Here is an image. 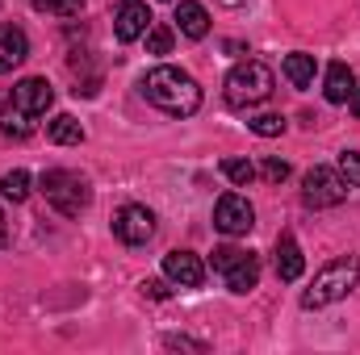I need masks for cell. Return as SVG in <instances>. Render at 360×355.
<instances>
[{
    "mask_svg": "<svg viewBox=\"0 0 360 355\" xmlns=\"http://www.w3.org/2000/svg\"><path fill=\"white\" fill-rule=\"evenodd\" d=\"M143 96L160 109V113H168V117H193L197 109H201V88H197V80L188 76V72H180V67H151L147 76H143Z\"/></svg>",
    "mask_w": 360,
    "mask_h": 355,
    "instance_id": "cell-1",
    "label": "cell"
},
{
    "mask_svg": "<svg viewBox=\"0 0 360 355\" xmlns=\"http://www.w3.org/2000/svg\"><path fill=\"white\" fill-rule=\"evenodd\" d=\"M356 280H360L356 255H340V260H331V264L314 276V284L302 293V309H327V305L344 301V297L356 288Z\"/></svg>",
    "mask_w": 360,
    "mask_h": 355,
    "instance_id": "cell-2",
    "label": "cell"
},
{
    "mask_svg": "<svg viewBox=\"0 0 360 355\" xmlns=\"http://www.w3.org/2000/svg\"><path fill=\"white\" fill-rule=\"evenodd\" d=\"M38 192L46 196V205L63 217H80L92 205V188L80 172H68V168H51L38 176Z\"/></svg>",
    "mask_w": 360,
    "mask_h": 355,
    "instance_id": "cell-3",
    "label": "cell"
},
{
    "mask_svg": "<svg viewBox=\"0 0 360 355\" xmlns=\"http://www.w3.org/2000/svg\"><path fill=\"white\" fill-rule=\"evenodd\" d=\"M272 88H276V80L260 59H243L226 72V105L231 109H256L272 96Z\"/></svg>",
    "mask_w": 360,
    "mask_h": 355,
    "instance_id": "cell-4",
    "label": "cell"
},
{
    "mask_svg": "<svg viewBox=\"0 0 360 355\" xmlns=\"http://www.w3.org/2000/svg\"><path fill=\"white\" fill-rule=\"evenodd\" d=\"M348 196V180L340 176V168H310L302 176V201L310 209H331V205H344Z\"/></svg>",
    "mask_w": 360,
    "mask_h": 355,
    "instance_id": "cell-5",
    "label": "cell"
},
{
    "mask_svg": "<svg viewBox=\"0 0 360 355\" xmlns=\"http://www.w3.org/2000/svg\"><path fill=\"white\" fill-rule=\"evenodd\" d=\"M113 234L126 243V247H147L155 239V213L147 205H122L113 213Z\"/></svg>",
    "mask_w": 360,
    "mask_h": 355,
    "instance_id": "cell-6",
    "label": "cell"
},
{
    "mask_svg": "<svg viewBox=\"0 0 360 355\" xmlns=\"http://www.w3.org/2000/svg\"><path fill=\"white\" fill-rule=\"evenodd\" d=\"M214 226H218L226 239L248 234V230L256 226V209H252V201H248V196H239V192L218 196V205H214Z\"/></svg>",
    "mask_w": 360,
    "mask_h": 355,
    "instance_id": "cell-7",
    "label": "cell"
},
{
    "mask_svg": "<svg viewBox=\"0 0 360 355\" xmlns=\"http://www.w3.org/2000/svg\"><path fill=\"white\" fill-rule=\"evenodd\" d=\"M147 29H151V8H147L143 0H126V4L117 8V17H113L117 42H139Z\"/></svg>",
    "mask_w": 360,
    "mask_h": 355,
    "instance_id": "cell-8",
    "label": "cell"
},
{
    "mask_svg": "<svg viewBox=\"0 0 360 355\" xmlns=\"http://www.w3.org/2000/svg\"><path fill=\"white\" fill-rule=\"evenodd\" d=\"M164 276L176 288H201L205 284V264L193 251H172V255H164Z\"/></svg>",
    "mask_w": 360,
    "mask_h": 355,
    "instance_id": "cell-9",
    "label": "cell"
},
{
    "mask_svg": "<svg viewBox=\"0 0 360 355\" xmlns=\"http://www.w3.org/2000/svg\"><path fill=\"white\" fill-rule=\"evenodd\" d=\"M13 100L25 109V113H34V117H42L51 105H55V88L42 80V76H25L17 88H13Z\"/></svg>",
    "mask_w": 360,
    "mask_h": 355,
    "instance_id": "cell-10",
    "label": "cell"
},
{
    "mask_svg": "<svg viewBox=\"0 0 360 355\" xmlns=\"http://www.w3.org/2000/svg\"><path fill=\"white\" fill-rule=\"evenodd\" d=\"M25 55H30V38H25V29H17V25H0V76L13 72V67H21Z\"/></svg>",
    "mask_w": 360,
    "mask_h": 355,
    "instance_id": "cell-11",
    "label": "cell"
},
{
    "mask_svg": "<svg viewBox=\"0 0 360 355\" xmlns=\"http://www.w3.org/2000/svg\"><path fill=\"white\" fill-rule=\"evenodd\" d=\"M302 272H306V255H302L297 239L293 234H281L276 239V276L285 284H293V280H302Z\"/></svg>",
    "mask_w": 360,
    "mask_h": 355,
    "instance_id": "cell-12",
    "label": "cell"
},
{
    "mask_svg": "<svg viewBox=\"0 0 360 355\" xmlns=\"http://www.w3.org/2000/svg\"><path fill=\"white\" fill-rule=\"evenodd\" d=\"M176 29L184 34V38H205L210 34V13L197 4V0H180L176 4Z\"/></svg>",
    "mask_w": 360,
    "mask_h": 355,
    "instance_id": "cell-13",
    "label": "cell"
},
{
    "mask_svg": "<svg viewBox=\"0 0 360 355\" xmlns=\"http://www.w3.org/2000/svg\"><path fill=\"white\" fill-rule=\"evenodd\" d=\"M222 276H226V288L243 297V293H252V288L260 284V260H256V255L248 251V255H243L239 264H235V267H226Z\"/></svg>",
    "mask_w": 360,
    "mask_h": 355,
    "instance_id": "cell-14",
    "label": "cell"
},
{
    "mask_svg": "<svg viewBox=\"0 0 360 355\" xmlns=\"http://www.w3.org/2000/svg\"><path fill=\"white\" fill-rule=\"evenodd\" d=\"M356 88V76H352V67L348 63H331L327 67V80H323V96L331 100V105H344L348 96Z\"/></svg>",
    "mask_w": 360,
    "mask_h": 355,
    "instance_id": "cell-15",
    "label": "cell"
},
{
    "mask_svg": "<svg viewBox=\"0 0 360 355\" xmlns=\"http://www.w3.org/2000/svg\"><path fill=\"white\" fill-rule=\"evenodd\" d=\"M46 138H51L55 147H80V142H84V126H80L72 113H59V117L46 121Z\"/></svg>",
    "mask_w": 360,
    "mask_h": 355,
    "instance_id": "cell-16",
    "label": "cell"
},
{
    "mask_svg": "<svg viewBox=\"0 0 360 355\" xmlns=\"http://www.w3.org/2000/svg\"><path fill=\"white\" fill-rule=\"evenodd\" d=\"M0 134H8V138H30V134H34V113H25L17 100L0 105Z\"/></svg>",
    "mask_w": 360,
    "mask_h": 355,
    "instance_id": "cell-17",
    "label": "cell"
},
{
    "mask_svg": "<svg viewBox=\"0 0 360 355\" xmlns=\"http://www.w3.org/2000/svg\"><path fill=\"white\" fill-rule=\"evenodd\" d=\"M314 72H319L314 55H302V51L285 55V80H289L293 88H310V84H314Z\"/></svg>",
    "mask_w": 360,
    "mask_h": 355,
    "instance_id": "cell-18",
    "label": "cell"
},
{
    "mask_svg": "<svg viewBox=\"0 0 360 355\" xmlns=\"http://www.w3.org/2000/svg\"><path fill=\"white\" fill-rule=\"evenodd\" d=\"M0 196L13 201V205H21V201L30 196V172H21V168L4 172V176H0Z\"/></svg>",
    "mask_w": 360,
    "mask_h": 355,
    "instance_id": "cell-19",
    "label": "cell"
},
{
    "mask_svg": "<svg viewBox=\"0 0 360 355\" xmlns=\"http://www.w3.org/2000/svg\"><path fill=\"white\" fill-rule=\"evenodd\" d=\"M248 130L260 134V138H281V134H285V117H281V113H260V117L248 121Z\"/></svg>",
    "mask_w": 360,
    "mask_h": 355,
    "instance_id": "cell-20",
    "label": "cell"
},
{
    "mask_svg": "<svg viewBox=\"0 0 360 355\" xmlns=\"http://www.w3.org/2000/svg\"><path fill=\"white\" fill-rule=\"evenodd\" d=\"M222 176L231 180L235 188H248V184L256 180V168H252L248 159H222Z\"/></svg>",
    "mask_w": 360,
    "mask_h": 355,
    "instance_id": "cell-21",
    "label": "cell"
},
{
    "mask_svg": "<svg viewBox=\"0 0 360 355\" xmlns=\"http://www.w3.org/2000/svg\"><path fill=\"white\" fill-rule=\"evenodd\" d=\"M143 38H147V51H151V55H168L172 42H176V34H172L168 25H155V21H151V29H147Z\"/></svg>",
    "mask_w": 360,
    "mask_h": 355,
    "instance_id": "cell-22",
    "label": "cell"
},
{
    "mask_svg": "<svg viewBox=\"0 0 360 355\" xmlns=\"http://www.w3.org/2000/svg\"><path fill=\"white\" fill-rule=\"evenodd\" d=\"M38 13H51V17H76L84 8V0H30Z\"/></svg>",
    "mask_w": 360,
    "mask_h": 355,
    "instance_id": "cell-23",
    "label": "cell"
},
{
    "mask_svg": "<svg viewBox=\"0 0 360 355\" xmlns=\"http://www.w3.org/2000/svg\"><path fill=\"white\" fill-rule=\"evenodd\" d=\"M340 176L348 180V188H360V155L356 151H344L340 155Z\"/></svg>",
    "mask_w": 360,
    "mask_h": 355,
    "instance_id": "cell-24",
    "label": "cell"
},
{
    "mask_svg": "<svg viewBox=\"0 0 360 355\" xmlns=\"http://www.w3.org/2000/svg\"><path fill=\"white\" fill-rule=\"evenodd\" d=\"M243 255H248V251H239V247H214V267H218V272H226V267L239 264Z\"/></svg>",
    "mask_w": 360,
    "mask_h": 355,
    "instance_id": "cell-25",
    "label": "cell"
},
{
    "mask_svg": "<svg viewBox=\"0 0 360 355\" xmlns=\"http://www.w3.org/2000/svg\"><path fill=\"white\" fill-rule=\"evenodd\" d=\"M260 176L269 180V184H285V180H289V163H285V159H264Z\"/></svg>",
    "mask_w": 360,
    "mask_h": 355,
    "instance_id": "cell-26",
    "label": "cell"
},
{
    "mask_svg": "<svg viewBox=\"0 0 360 355\" xmlns=\"http://www.w3.org/2000/svg\"><path fill=\"white\" fill-rule=\"evenodd\" d=\"M143 293H147V297H155V301H164V297H168V288H164L160 280H143Z\"/></svg>",
    "mask_w": 360,
    "mask_h": 355,
    "instance_id": "cell-27",
    "label": "cell"
},
{
    "mask_svg": "<svg viewBox=\"0 0 360 355\" xmlns=\"http://www.w3.org/2000/svg\"><path fill=\"white\" fill-rule=\"evenodd\" d=\"M168 347H193V351H205V343H193V339H176V335L168 339Z\"/></svg>",
    "mask_w": 360,
    "mask_h": 355,
    "instance_id": "cell-28",
    "label": "cell"
},
{
    "mask_svg": "<svg viewBox=\"0 0 360 355\" xmlns=\"http://www.w3.org/2000/svg\"><path fill=\"white\" fill-rule=\"evenodd\" d=\"M348 109L360 117V88H352V96H348Z\"/></svg>",
    "mask_w": 360,
    "mask_h": 355,
    "instance_id": "cell-29",
    "label": "cell"
},
{
    "mask_svg": "<svg viewBox=\"0 0 360 355\" xmlns=\"http://www.w3.org/2000/svg\"><path fill=\"white\" fill-rule=\"evenodd\" d=\"M218 4H222V8H243L248 0H218Z\"/></svg>",
    "mask_w": 360,
    "mask_h": 355,
    "instance_id": "cell-30",
    "label": "cell"
},
{
    "mask_svg": "<svg viewBox=\"0 0 360 355\" xmlns=\"http://www.w3.org/2000/svg\"><path fill=\"white\" fill-rule=\"evenodd\" d=\"M4 243H8V230H4V213H0V251H4Z\"/></svg>",
    "mask_w": 360,
    "mask_h": 355,
    "instance_id": "cell-31",
    "label": "cell"
}]
</instances>
